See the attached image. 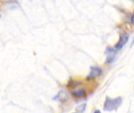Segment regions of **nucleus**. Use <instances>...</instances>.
Wrapping results in <instances>:
<instances>
[{"instance_id": "nucleus-2", "label": "nucleus", "mask_w": 134, "mask_h": 113, "mask_svg": "<svg viewBox=\"0 0 134 113\" xmlns=\"http://www.w3.org/2000/svg\"><path fill=\"white\" fill-rule=\"evenodd\" d=\"M102 68L100 67H92L90 74L88 75L86 79L88 80H91V79H94L97 77H99L101 74H102Z\"/></svg>"}, {"instance_id": "nucleus-6", "label": "nucleus", "mask_w": 134, "mask_h": 113, "mask_svg": "<svg viewBox=\"0 0 134 113\" xmlns=\"http://www.w3.org/2000/svg\"><path fill=\"white\" fill-rule=\"evenodd\" d=\"M115 50H116L115 49H111L108 48L106 51L107 53V60H106V63L108 64H111L113 61H114V57H115Z\"/></svg>"}, {"instance_id": "nucleus-7", "label": "nucleus", "mask_w": 134, "mask_h": 113, "mask_svg": "<svg viewBox=\"0 0 134 113\" xmlns=\"http://www.w3.org/2000/svg\"><path fill=\"white\" fill-rule=\"evenodd\" d=\"M82 84V82L80 81H69L68 83V87L71 88V89H75L77 87H79L80 85Z\"/></svg>"}, {"instance_id": "nucleus-9", "label": "nucleus", "mask_w": 134, "mask_h": 113, "mask_svg": "<svg viewBox=\"0 0 134 113\" xmlns=\"http://www.w3.org/2000/svg\"><path fill=\"white\" fill-rule=\"evenodd\" d=\"M130 21H131V23L133 24L134 25V12L133 13V14H132V16H131V18H130Z\"/></svg>"}, {"instance_id": "nucleus-1", "label": "nucleus", "mask_w": 134, "mask_h": 113, "mask_svg": "<svg viewBox=\"0 0 134 113\" xmlns=\"http://www.w3.org/2000/svg\"><path fill=\"white\" fill-rule=\"evenodd\" d=\"M122 102V99L120 97L116 98H107L104 104V109L105 111H109V112L116 110L121 105Z\"/></svg>"}, {"instance_id": "nucleus-8", "label": "nucleus", "mask_w": 134, "mask_h": 113, "mask_svg": "<svg viewBox=\"0 0 134 113\" xmlns=\"http://www.w3.org/2000/svg\"><path fill=\"white\" fill-rule=\"evenodd\" d=\"M86 104H82V105H79V106L75 109V112L79 113L84 112L85 110H86Z\"/></svg>"}, {"instance_id": "nucleus-5", "label": "nucleus", "mask_w": 134, "mask_h": 113, "mask_svg": "<svg viewBox=\"0 0 134 113\" xmlns=\"http://www.w3.org/2000/svg\"><path fill=\"white\" fill-rule=\"evenodd\" d=\"M54 99L61 102H64L68 99V94L65 90H60L55 97Z\"/></svg>"}, {"instance_id": "nucleus-10", "label": "nucleus", "mask_w": 134, "mask_h": 113, "mask_svg": "<svg viewBox=\"0 0 134 113\" xmlns=\"http://www.w3.org/2000/svg\"><path fill=\"white\" fill-rule=\"evenodd\" d=\"M134 45V38H133V42H132V45H131V46H133Z\"/></svg>"}, {"instance_id": "nucleus-3", "label": "nucleus", "mask_w": 134, "mask_h": 113, "mask_svg": "<svg viewBox=\"0 0 134 113\" xmlns=\"http://www.w3.org/2000/svg\"><path fill=\"white\" fill-rule=\"evenodd\" d=\"M128 40H129V35H128L127 33L122 34V35L120 36L119 42L116 43V45H115V49L116 50H122V49L123 48V46L127 43Z\"/></svg>"}, {"instance_id": "nucleus-4", "label": "nucleus", "mask_w": 134, "mask_h": 113, "mask_svg": "<svg viewBox=\"0 0 134 113\" xmlns=\"http://www.w3.org/2000/svg\"><path fill=\"white\" fill-rule=\"evenodd\" d=\"M72 96L77 98H84L87 95V92L85 88H75L74 89V90L71 92Z\"/></svg>"}]
</instances>
